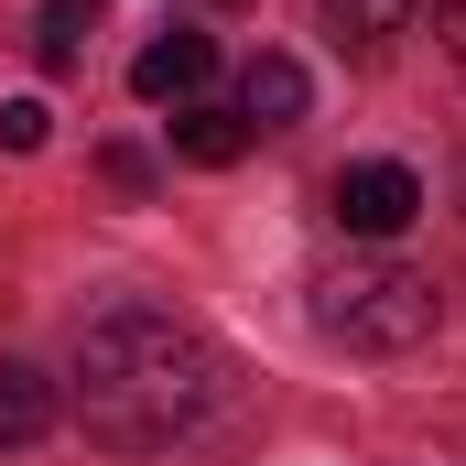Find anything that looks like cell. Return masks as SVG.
Returning a JSON list of instances; mask_svg holds the SVG:
<instances>
[{
	"mask_svg": "<svg viewBox=\"0 0 466 466\" xmlns=\"http://www.w3.org/2000/svg\"><path fill=\"white\" fill-rule=\"evenodd\" d=\"M66 390H76L87 445H109V456H163V445H185V434L218 423L228 358L207 348L185 315H163V304H109V315L76 337Z\"/></svg>",
	"mask_w": 466,
	"mask_h": 466,
	"instance_id": "cell-1",
	"label": "cell"
},
{
	"mask_svg": "<svg viewBox=\"0 0 466 466\" xmlns=\"http://www.w3.org/2000/svg\"><path fill=\"white\" fill-rule=\"evenodd\" d=\"M445 326V282L401 249H348L337 271H315V337L348 358H412Z\"/></svg>",
	"mask_w": 466,
	"mask_h": 466,
	"instance_id": "cell-2",
	"label": "cell"
},
{
	"mask_svg": "<svg viewBox=\"0 0 466 466\" xmlns=\"http://www.w3.org/2000/svg\"><path fill=\"white\" fill-rule=\"evenodd\" d=\"M412 218H423L412 163H348V174H337V228H348V238H369V249H380V238L412 228Z\"/></svg>",
	"mask_w": 466,
	"mask_h": 466,
	"instance_id": "cell-3",
	"label": "cell"
},
{
	"mask_svg": "<svg viewBox=\"0 0 466 466\" xmlns=\"http://www.w3.org/2000/svg\"><path fill=\"white\" fill-rule=\"evenodd\" d=\"M207 76H218V44H207L196 22H174V33H152V44L130 55V98H152V109H196Z\"/></svg>",
	"mask_w": 466,
	"mask_h": 466,
	"instance_id": "cell-4",
	"label": "cell"
},
{
	"mask_svg": "<svg viewBox=\"0 0 466 466\" xmlns=\"http://www.w3.org/2000/svg\"><path fill=\"white\" fill-rule=\"evenodd\" d=\"M304 98H315V76H304L293 55H249V76H238V119H249V130H293Z\"/></svg>",
	"mask_w": 466,
	"mask_h": 466,
	"instance_id": "cell-5",
	"label": "cell"
},
{
	"mask_svg": "<svg viewBox=\"0 0 466 466\" xmlns=\"http://www.w3.org/2000/svg\"><path fill=\"white\" fill-rule=\"evenodd\" d=\"M55 412H66V401H55V380H44L33 358H0V456H11V445H44V434H55Z\"/></svg>",
	"mask_w": 466,
	"mask_h": 466,
	"instance_id": "cell-6",
	"label": "cell"
},
{
	"mask_svg": "<svg viewBox=\"0 0 466 466\" xmlns=\"http://www.w3.org/2000/svg\"><path fill=\"white\" fill-rule=\"evenodd\" d=\"M249 141H260V130H249L238 109H207V98H196V109H174V152H185V163H207V174H218V163H238Z\"/></svg>",
	"mask_w": 466,
	"mask_h": 466,
	"instance_id": "cell-7",
	"label": "cell"
},
{
	"mask_svg": "<svg viewBox=\"0 0 466 466\" xmlns=\"http://www.w3.org/2000/svg\"><path fill=\"white\" fill-rule=\"evenodd\" d=\"M87 22H98V0H44V11H33V55L66 76V66L87 55Z\"/></svg>",
	"mask_w": 466,
	"mask_h": 466,
	"instance_id": "cell-8",
	"label": "cell"
},
{
	"mask_svg": "<svg viewBox=\"0 0 466 466\" xmlns=\"http://www.w3.org/2000/svg\"><path fill=\"white\" fill-rule=\"evenodd\" d=\"M412 11H423V0H326V22H337L348 44H390Z\"/></svg>",
	"mask_w": 466,
	"mask_h": 466,
	"instance_id": "cell-9",
	"label": "cell"
},
{
	"mask_svg": "<svg viewBox=\"0 0 466 466\" xmlns=\"http://www.w3.org/2000/svg\"><path fill=\"white\" fill-rule=\"evenodd\" d=\"M0 152H44V98H0Z\"/></svg>",
	"mask_w": 466,
	"mask_h": 466,
	"instance_id": "cell-10",
	"label": "cell"
},
{
	"mask_svg": "<svg viewBox=\"0 0 466 466\" xmlns=\"http://www.w3.org/2000/svg\"><path fill=\"white\" fill-rule=\"evenodd\" d=\"M98 174H109L119 196H152V152H130V141H109V152H98Z\"/></svg>",
	"mask_w": 466,
	"mask_h": 466,
	"instance_id": "cell-11",
	"label": "cell"
},
{
	"mask_svg": "<svg viewBox=\"0 0 466 466\" xmlns=\"http://www.w3.org/2000/svg\"><path fill=\"white\" fill-rule=\"evenodd\" d=\"M434 44H445V55L466 66V0H434Z\"/></svg>",
	"mask_w": 466,
	"mask_h": 466,
	"instance_id": "cell-12",
	"label": "cell"
}]
</instances>
